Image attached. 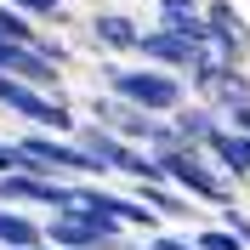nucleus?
I'll list each match as a JSON object with an SVG mask.
<instances>
[{
  "label": "nucleus",
  "instance_id": "obj_7",
  "mask_svg": "<svg viewBox=\"0 0 250 250\" xmlns=\"http://www.w3.org/2000/svg\"><path fill=\"white\" fill-rule=\"evenodd\" d=\"M205 154H210V165H216L233 188H250V137H239V131L222 125L216 137L205 142Z\"/></svg>",
  "mask_w": 250,
  "mask_h": 250
},
{
  "label": "nucleus",
  "instance_id": "obj_10",
  "mask_svg": "<svg viewBox=\"0 0 250 250\" xmlns=\"http://www.w3.org/2000/svg\"><path fill=\"white\" fill-rule=\"evenodd\" d=\"M131 193H137V199H142V205H148V210L159 216V228H165V222H199V205L188 199V193H176L171 182H154V188H131Z\"/></svg>",
  "mask_w": 250,
  "mask_h": 250
},
{
  "label": "nucleus",
  "instance_id": "obj_9",
  "mask_svg": "<svg viewBox=\"0 0 250 250\" xmlns=\"http://www.w3.org/2000/svg\"><path fill=\"white\" fill-rule=\"evenodd\" d=\"M171 125H176V137H182V148H205V142L222 131V114L210 108V103H193V97H188L182 108L171 114Z\"/></svg>",
  "mask_w": 250,
  "mask_h": 250
},
{
  "label": "nucleus",
  "instance_id": "obj_4",
  "mask_svg": "<svg viewBox=\"0 0 250 250\" xmlns=\"http://www.w3.org/2000/svg\"><path fill=\"white\" fill-rule=\"evenodd\" d=\"M46 250H125V228L91 210H62L46 216Z\"/></svg>",
  "mask_w": 250,
  "mask_h": 250
},
{
  "label": "nucleus",
  "instance_id": "obj_18",
  "mask_svg": "<svg viewBox=\"0 0 250 250\" xmlns=\"http://www.w3.org/2000/svg\"><path fill=\"white\" fill-rule=\"evenodd\" d=\"M12 171H23V154H17L12 142H0V176H12Z\"/></svg>",
  "mask_w": 250,
  "mask_h": 250
},
{
  "label": "nucleus",
  "instance_id": "obj_12",
  "mask_svg": "<svg viewBox=\"0 0 250 250\" xmlns=\"http://www.w3.org/2000/svg\"><path fill=\"white\" fill-rule=\"evenodd\" d=\"M216 114H228V108H239V103H250V68H228L222 62V74H216V91L205 97Z\"/></svg>",
  "mask_w": 250,
  "mask_h": 250
},
{
  "label": "nucleus",
  "instance_id": "obj_20",
  "mask_svg": "<svg viewBox=\"0 0 250 250\" xmlns=\"http://www.w3.org/2000/svg\"><path fill=\"white\" fill-rule=\"evenodd\" d=\"M97 6H125V0H97Z\"/></svg>",
  "mask_w": 250,
  "mask_h": 250
},
{
  "label": "nucleus",
  "instance_id": "obj_11",
  "mask_svg": "<svg viewBox=\"0 0 250 250\" xmlns=\"http://www.w3.org/2000/svg\"><path fill=\"white\" fill-rule=\"evenodd\" d=\"M12 12H23L29 23H40V29L62 34V29H74V12H68V0H6Z\"/></svg>",
  "mask_w": 250,
  "mask_h": 250
},
{
  "label": "nucleus",
  "instance_id": "obj_16",
  "mask_svg": "<svg viewBox=\"0 0 250 250\" xmlns=\"http://www.w3.org/2000/svg\"><path fill=\"white\" fill-rule=\"evenodd\" d=\"M193 250H245V245H239V233H228L222 222H205V228H193Z\"/></svg>",
  "mask_w": 250,
  "mask_h": 250
},
{
  "label": "nucleus",
  "instance_id": "obj_5",
  "mask_svg": "<svg viewBox=\"0 0 250 250\" xmlns=\"http://www.w3.org/2000/svg\"><path fill=\"white\" fill-rule=\"evenodd\" d=\"M85 40H91L97 57H137V40H142V23L125 6H97L91 17H85Z\"/></svg>",
  "mask_w": 250,
  "mask_h": 250
},
{
  "label": "nucleus",
  "instance_id": "obj_13",
  "mask_svg": "<svg viewBox=\"0 0 250 250\" xmlns=\"http://www.w3.org/2000/svg\"><path fill=\"white\" fill-rule=\"evenodd\" d=\"M154 29L176 34L188 46H205V40H210V34H205V12H154Z\"/></svg>",
  "mask_w": 250,
  "mask_h": 250
},
{
  "label": "nucleus",
  "instance_id": "obj_19",
  "mask_svg": "<svg viewBox=\"0 0 250 250\" xmlns=\"http://www.w3.org/2000/svg\"><path fill=\"white\" fill-rule=\"evenodd\" d=\"M148 6H154V12H199L205 0H148Z\"/></svg>",
  "mask_w": 250,
  "mask_h": 250
},
{
  "label": "nucleus",
  "instance_id": "obj_6",
  "mask_svg": "<svg viewBox=\"0 0 250 250\" xmlns=\"http://www.w3.org/2000/svg\"><path fill=\"white\" fill-rule=\"evenodd\" d=\"M205 46H188V40H176V34H165V29H142V40H137V57L148 62V68H165V74H188V62L199 57Z\"/></svg>",
  "mask_w": 250,
  "mask_h": 250
},
{
  "label": "nucleus",
  "instance_id": "obj_2",
  "mask_svg": "<svg viewBox=\"0 0 250 250\" xmlns=\"http://www.w3.org/2000/svg\"><path fill=\"white\" fill-rule=\"evenodd\" d=\"M159 171H165V182H171L176 193H188L193 205H210V210L239 205V188L210 165L205 148H171V154H159Z\"/></svg>",
  "mask_w": 250,
  "mask_h": 250
},
{
  "label": "nucleus",
  "instance_id": "obj_3",
  "mask_svg": "<svg viewBox=\"0 0 250 250\" xmlns=\"http://www.w3.org/2000/svg\"><path fill=\"white\" fill-rule=\"evenodd\" d=\"M205 51L228 68H250V17L239 12V0H205Z\"/></svg>",
  "mask_w": 250,
  "mask_h": 250
},
{
  "label": "nucleus",
  "instance_id": "obj_1",
  "mask_svg": "<svg viewBox=\"0 0 250 250\" xmlns=\"http://www.w3.org/2000/svg\"><path fill=\"white\" fill-rule=\"evenodd\" d=\"M97 91L131 103L137 114H154V120H171L188 103L182 74H165V68H148V62H97Z\"/></svg>",
  "mask_w": 250,
  "mask_h": 250
},
{
  "label": "nucleus",
  "instance_id": "obj_15",
  "mask_svg": "<svg viewBox=\"0 0 250 250\" xmlns=\"http://www.w3.org/2000/svg\"><path fill=\"white\" fill-rule=\"evenodd\" d=\"M34 51H40V57H46L51 68H62V74L74 68V46H68L62 34H51V29H40V40H34Z\"/></svg>",
  "mask_w": 250,
  "mask_h": 250
},
{
  "label": "nucleus",
  "instance_id": "obj_14",
  "mask_svg": "<svg viewBox=\"0 0 250 250\" xmlns=\"http://www.w3.org/2000/svg\"><path fill=\"white\" fill-rule=\"evenodd\" d=\"M0 40H12V46H34V40H40V23H29L23 12H12V6L0 0Z\"/></svg>",
  "mask_w": 250,
  "mask_h": 250
},
{
  "label": "nucleus",
  "instance_id": "obj_17",
  "mask_svg": "<svg viewBox=\"0 0 250 250\" xmlns=\"http://www.w3.org/2000/svg\"><path fill=\"white\" fill-rule=\"evenodd\" d=\"M216 222L228 228V233H239V245L250 250V210H245V205H228V210H216Z\"/></svg>",
  "mask_w": 250,
  "mask_h": 250
},
{
  "label": "nucleus",
  "instance_id": "obj_8",
  "mask_svg": "<svg viewBox=\"0 0 250 250\" xmlns=\"http://www.w3.org/2000/svg\"><path fill=\"white\" fill-rule=\"evenodd\" d=\"M0 250H46V222L34 210L0 205Z\"/></svg>",
  "mask_w": 250,
  "mask_h": 250
}]
</instances>
